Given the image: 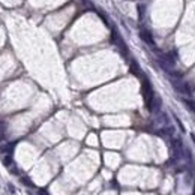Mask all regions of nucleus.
<instances>
[{"label": "nucleus", "instance_id": "1", "mask_svg": "<svg viewBox=\"0 0 195 195\" xmlns=\"http://www.w3.org/2000/svg\"><path fill=\"white\" fill-rule=\"evenodd\" d=\"M141 90H143V98H144V101H146V107H149L150 102H152V99H153V96H155V93L152 90V84H150V81L143 75L141 77Z\"/></svg>", "mask_w": 195, "mask_h": 195}, {"label": "nucleus", "instance_id": "2", "mask_svg": "<svg viewBox=\"0 0 195 195\" xmlns=\"http://www.w3.org/2000/svg\"><path fill=\"white\" fill-rule=\"evenodd\" d=\"M111 41H113L114 45L119 47L122 56H123V57H128V54H129V53H128V48H126L125 42H123V39H122V36L119 35V32H117L116 27H113V30H111Z\"/></svg>", "mask_w": 195, "mask_h": 195}, {"label": "nucleus", "instance_id": "3", "mask_svg": "<svg viewBox=\"0 0 195 195\" xmlns=\"http://www.w3.org/2000/svg\"><path fill=\"white\" fill-rule=\"evenodd\" d=\"M173 87L179 93H183V95H191V93L194 92L189 83H185V81H180V80L173 81Z\"/></svg>", "mask_w": 195, "mask_h": 195}, {"label": "nucleus", "instance_id": "4", "mask_svg": "<svg viewBox=\"0 0 195 195\" xmlns=\"http://www.w3.org/2000/svg\"><path fill=\"white\" fill-rule=\"evenodd\" d=\"M171 147H173V156H174L176 159H180V158L183 156V153H185L182 140H180V138H176V140H173Z\"/></svg>", "mask_w": 195, "mask_h": 195}, {"label": "nucleus", "instance_id": "5", "mask_svg": "<svg viewBox=\"0 0 195 195\" xmlns=\"http://www.w3.org/2000/svg\"><path fill=\"white\" fill-rule=\"evenodd\" d=\"M138 35H140V38H141V39H143L147 45L155 48V39H153V35H152L150 30H147V29H140Z\"/></svg>", "mask_w": 195, "mask_h": 195}, {"label": "nucleus", "instance_id": "6", "mask_svg": "<svg viewBox=\"0 0 195 195\" xmlns=\"http://www.w3.org/2000/svg\"><path fill=\"white\" fill-rule=\"evenodd\" d=\"M161 107H162V101H161V98H159L158 95H155V96H153V99H152V102H150V105L147 107V110H149L150 113L156 114V113H159Z\"/></svg>", "mask_w": 195, "mask_h": 195}, {"label": "nucleus", "instance_id": "7", "mask_svg": "<svg viewBox=\"0 0 195 195\" xmlns=\"http://www.w3.org/2000/svg\"><path fill=\"white\" fill-rule=\"evenodd\" d=\"M15 144H17V143H9V144L0 146V153H3V155H12V153H14Z\"/></svg>", "mask_w": 195, "mask_h": 195}, {"label": "nucleus", "instance_id": "8", "mask_svg": "<svg viewBox=\"0 0 195 195\" xmlns=\"http://www.w3.org/2000/svg\"><path fill=\"white\" fill-rule=\"evenodd\" d=\"M158 135H161V137H173L174 135V128L173 126L162 128V129L158 131Z\"/></svg>", "mask_w": 195, "mask_h": 195}, {"label": "nucleus", "instance_id": "9", "mask_svg": "<svg viewBox=\"0 0 195 195\" xmlns=\"http://www.w3.org/2000/svg\"><path fill=\"white\" fill-rule=\"evenodd\" d=\"M131 72L134 74V75H137V77H143V74H141V69L138 66V63L135 60H132L131 62Z\"/></svg>", "mask_w": 195, "mask_h": 195}, {"label": "nucleus", "instance_id": "10", "mask_svg": "<svg viewBox=\"0 0 195 195\" xmlns=\"http://www.w3.org/2000/svg\"><path fill=\"white\" fill-rule=\"evenodd\" d=\"M6 137V123L0 120V141H3Z\"/></svg>", "mask_w": 195, "mask_h": 195}, {"label": "nucleus", "instance_id": "11", "mask_svg": "<svg viewBox=\"0 0 195 195\" xmlns=\"http://www.w3.org/2000/svg\"><path fill=\"white\" fill-rule=\"evenodd\" d=\"M2 162H3L5 167H11L12 165V155H5L3 159H2Z\"/></svg>", "mask_w": 195, "mask_h": 195}, {"label": "nucleus", "instance_id": "12", "mask_svg": "<svg viewBox=\"0 0 195 195\" xmlns=\"http://www.w3.org/2000/svg\"><path fill=\"white\" fill-rule=\"evenodd\" d=\"M137 12H138V18L143 20V18H144V12H146V6H144V5H138Z\"/></svg>", "mask_w": 195, "mask_h": 195}, {"label": "nucleus", "instance_id": "13", "mask_svg": "<svg viewBox=\"0 0 195 195\" xmlns=\"http://www.w3.org/2000/svg\"><path fill=\"white\" fill-rule=\"evenodd\" d=\"M183 102H185V105H186V107L192 111V113H195V101H192V99H185Z\"/></svg>", "mask_w": 195, "mask_h": 195}, {"label": "nucleus", "instance_id": "14", "mask_svg": "<svg viewBox=\"0 0 195 195\" xmlns=\"http://www.w3.org/2000/svg\"><path fill=\"white\" fill-rule=\"evenodd\" d=\"M21 182H23L26 186H30V188H35V185H33V182L29 179V177H21Z\"/></svg>", "mask_w": 195, "mask_h": 195}, {"label": "nucleus", "instance_id": "15", "mask_svg": "<svg viewBox=\"0 0 195 195\" xmlns=\"http://www.w3.org/2000/svg\"><path fill=\"white\" fill-rule=\"evenodd\" d=\"M39 195H48V192L44 191V189H41V191H39Z\"/></svg>", "mask_w": 195, "mask_h": 195}, {"label": "nucleus", "instance_id": "16", "mask_svg": "<svg viewBox=\"0 0 195 195\" xmlns=\"http://www.w3.org/2000/svg\"><path fill=\"white\" fill-rule=\"evenodd\" d=\"M9 189H11V192H12V194L15 192V189H14V185H9Z\"/></svg>", "mask_w": 195, "mask_h": 195}, {"label": "nucleus", "instance_id": "17", "mask_svg": "<svg viewBox=\"0 0 195 195\" xmlns=\"http://www.w3.org/2000/svg\"><path fill=\"white\" fill-rule=\"evenodd\" d=\"M191 138H192V141L195 143V134H191Z\"/></svg>", "mask_w": 195, "mask_h": 195}]
</instances>
